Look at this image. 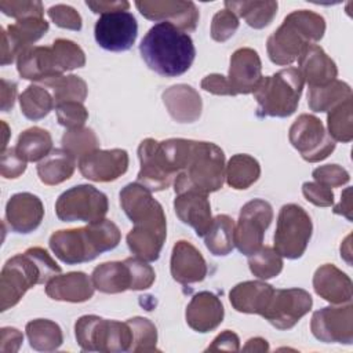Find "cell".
Masks as SVG:
<instances>
[{
  "instance_id": "29",
  "label": "cell",
  "mask_w": 353,
  "mask_h": 353,
  "mask_svg": "<svg viewBox=\"0 0 353 353\" xmlns=\"http://www.w3.org/2000/svg\"><path fill=\"white\" fill-rule=\"evenodd\" d=\"M163 102L170 116L178 123H193L201 116L203 101L192 85H171L163 92Z\"/></svg>"
},
{
  "instance_id": "26",
  "label": "cell",
  "mask_w": 353,
  "mask_h": 353,
  "mask_svg": "<svg viewBox=\"0 0 353 353\" xmlns=\"http://www.w3.org/2000/svg\"><path fill=\"white\" fill-rule=\"evenodd\" d=\"M313 288L320 298L334 305L349 303L353 296L350 277L332 263L317 268L313 276Z\"/></svg>"
},
{
  "instance_id": "38",
  "label": "cell",
  "mask_w": 353,
  "mask_h": 353,
  "mask_svg": "<svg viewBox=\"0 0 353 353\" xmlns=\"http://www.w3.org/2000/svg\"><path fill=\"white\" fill-rule=\"evenodd\" d=\"M41 85L51 92L55 106L65 102H84L88 94L87 83L76 74L50 77L41 81Z\"/></svg>"
},
{
  "instance_id": "23",
  "label": "cell",
  "mask_w": 353,
  "mask_h": 353,
  "mask_svg": "<svg viewBox=\"0 0 353 353\" xmlns=\"http://www.w3.org/2000/svg\"><path fill=\"white\" fill-rule=\"evenodd\" d=\"M223 316L225 309L221 299L210 291L194 294L185 312L188 325L201 334L214 331L223 321Z\"/></svg>"
},
{
  "instance_id": "28",
  "label": "cell",
  "mask_w": 353,
  "mask_h": 353,
  "mask_svg": "<svg viewBox=\"0 0 353 353\" xmlns=\"http://www.w3.org/2000/svg\"><path fill=\"white\" fill-rule=\"evenodd\" d=\"M94 284L84 272L57 274L46 283V294L54 301L85 302L94 295Z\"/></svg>"
},
{
  "instance_id": "34",
  "label": "cell",
  "mask_w": 353,
  "mask_h": 353,
  "mask_svg": "<svg viewBox=\"0 0 353 353\" xmlns=\"http://www.w3.org/2000/svg\"><path fill=\"white\" fill-rule=\"evenodd\" d=\"M226 10L232 11L237 18H243L245 23L254 29H262L270 25L277 14V1H225Z\"/></svg>"
},
{
  "instance_id": "44",
  "label": "cell",
  "mask_w": 353,
  "mask_h": 353,
  "mask_svg": "<svg viewBox=\"0 0 353 353\" xmlns=\"http://www.w3.org/2000/svg\"><path fill=\"white\" fill-rule=\"evenodd\" d=\"M61 143L62 149L70 153L76 160L99 148L97 134L88 127H79L65 131Z\"/></svg>"
},
{
  "instance_id": "51",
  "label": "cell",
  "mask_w": 353,
  "mask_h": 353,
  "mask_svg": "<svg viewBox=\"0 0 353 353\" xmlns=\"http://www.w3.org/2000/svg\"><path fill=\"white\" fill-rule=\"evenodd\" d=\"M312 176L314 181L327 188H338L350 181L349 172L338 164H325L313 170Z\"/></svg>"
},
{
  "instance_id": "22",
  "label": "cell",
  "mask_w": 353,
  "mask_h": 353,
  "mask_svg": "<svg viewBox=\"0 0 353 353\" xmlns=\"http://www.w3.org/2000/svg\"><path fill=\"white\" fill-rule=\"evenodd\" d=\"M170 270L176 283L186 285L205 279L207 263L201 252L192 243L179 240L172 247Z\"/></svg>"
},
{
  "instance_id": "48",
  "label": "cell",
  "mask_w": 353,
  "mask_h": 353,
  "mask_svg": "<svg viewBox=\"0 0 353 353\" xmlns=\"http://www.w3.org/2000/svg\"><path fill=\"white\" fill-rule=\"evenodd\" d=\"M0 10L4 15L12 17L17 21L28 18H43L44 8L40 1H10L1 0Z\"/></svg>"
},
{
  "instance_id": "5",
  "label": "cell",
  "mask_w": 353,
  "mask_h": 353,
  "mask_svg": "<svg viewBox=\"0 0 353 353\" xmlns=\"http://www.w3.org/2000/svg\"><path fill=\"white\" fill-rule=\"evenodd\" d=\"M324 32L325 21L320 14L309 10L292 11L269 36L268 55L276 65H290L298 59L305 47L321 40Z\"/></svg>"
},
{
  "instance_id": "17",
  "label": "cell",
  "mask_w": 353,
  "mask_h": 353,
  "mask_svg": "<svg viewBox=\"0 0 353 353\" xmlns=\"http://www.w3.org/2000/svg\"><path fill=\"white\" fill-rule=\"evenodd\" d=\"M120 205L134 225H167L161 204L152 196L148 188L138 182L128 183L120 190Z\"/></svg>"
},
{
  "instance_id": "33",
  "label": "cell",
  "mask_w": 353,
  "mask_h": 353,
  "mask_svg": "<svg viewBox=\"0 0 353 353\" xmlns=\"http://www.w3.org/2000/svg\"><path fill=\"white\" fill-rule=\"evenodd\" d=\"M76 168V159L63 149H52L37 164V175L44 185L54 186L68 181Z\"/></svg>"
},
{
  "instance_id": "20",
  "label": "cell",
  "mask_w": 353,
  "mask_h": 353,
  "mask_svg": "<svg viewBox=\"0 0 353 353\" xmlns=\"http://www.w3.org/2000/svg\"><path fill=\"white\" fill-rule=\"evenodd\" d=\"M44 216L41 200L29 192L15 193L6 205V221L15 233L28 234L36 230Z\"/></svg>"
},
{
  "instance_id": "8",
  "label": "cell",
  "mask_w": 353,
  "mask_h": 353,
  "mask_svg": "<svg viewBox=\"0 0 353 353\" xmlns=\"http://www.w3.org/2000/svg\"><path fill=\"white\" fill-rule=\"evenodd\" d=\"M312 232L313 223L305 208L294 203L284 204L277 216L274 250L287 259H298L305 254Z\"/></svg>"
},
{
  "instance_id": "56",
  "label": "cell",
  "mask_w": 353,
  "mask_h": 353,
  "mask_svg": "<svg viewBox=\"0 0 353 353\" xmlns=\"http://www.w3.org/2000/svg\"><path fill=\"white\" fill-rule=\"evenodd\" d=\"M23 342V335L14 327H3L0 330V352L15 353Z\"/></svg>"
},
{
  "instance_id": "36",
  "label": "cell",
  "mask_w": 353,
  "mask_h": 353,
  "mask_svg": "<svg viewBox=\"0 0 353 353\" xmlns=\"http://www.w3.org/2000/svg\"><path fill=\"white\" fill-rule=\"evenodd\" d=\"M349 98H353L350 85L342 80H334L325 85L309 87L307 105L313 112H330Z\"/></svg>"
},
{
  "instance_id": "21",
  "label": "cell",
  "mask_w": 353,
  "mask_h": 353,
  "mask_svg": "<svg viewBox=\"0 0 353 353\" xmlns=\"http://www.w3.org/2000/svg\"><path fill=\"white\" fill-rule=\"evenodd\" d=\"M262 79V62L258 52L250 47L236 50L230 57L228 80L234 94H251Z\"/></svg>"
},
{
  "instance_id": "24",
  "label": "cell",
  "mask_w": 353,
  "mask_h": 353,
  "mask_svg": "<svg viewBox=\"0 0 353 353\" xmlns=\"http://www.w3.org/2000/svg\"><path fill=\"white\" fill-rule=\"evenodd\" d=\"M174 210L181 222L193 228L199 237H204L212 223L208 194L194 190L178 193L174 199Z\"/></svg>"
},
{
  "instance_id": "61",
  "label": "cell",
  "mask_w": 353,
  "mask_h": 353,
  "mask_svg": "<svg viewBox=\"0 0 353 353\" xmlns=\"http://www.w3.org/2000/svg\"><path fill=\"white\" fill-rule=\"evenodd\" d=\"M244 352H268L269 350V343L263 338H251L247 341L245 346L243 347Z\"/></svg>"
},
{
  "instance_id": "10",
  "label": "cell",
  "mask_w": 353,
  "mask_h": 353,
  "mask_svg": "<svg viewBox=\"0 0 353 353\" xmlns=\"http://www.w3.org/2000/svg\"><path fill=\"white\" fill-rule=\"evenodd\" d=\"M288 139L302 159L309 163L327 159L335 149V141L325 131L321 120L307 113L299 114L291 124Z\"/></svg>"
},
{
  "instance_id": "2",
  "label": "cell",
  "mask_w": 353,
  "mask_h": 353,
  "mask_svg": "<svg viewBox=\"0 0 353 353\" xmlns=\"http://www.w3.org/2000/svg\"><path fill=\"white\" fill-rule=\"evenodd\" d=\"M139 52L148 68L164 77L186 73L196 57L192 37L170 22L154 23L141 40Z\"/></svg>"
},
{
  "instance_id": "52",
  "label": "cell",
  "mask_w": 353,
  "mask_h": 353,
  "mask_svg": "<svg viewBox=\"0 0 353 353\" xmlns=\"http://www.w3.org/2000/svg\"><path fill=\"white\" fill-rule=\"evenodd\" d=\"M50 19L62 29L69 30H80L81 29V17L80 14L70 6L66 4H55L47 11Z\"/></svg>"
},
{
  "instance_id": "41",
  "label": "cell",
  "mask_w": 353,
  "mask_h": 353,
  "mask_svg": "<svg viewBox=\"0 0 353 353\" xmlns=\"http://www.w3.org/2000/svg\"><path fill=\"white\" fill-rule=\"evenodd\" d=\"M19 105L22 114L29 120H40L44 119L55 106L54 98L51 92L37 84H30L21 95Z\"/></svg>"
},
{
  "instance_id": "12",
  "label": "cell",
  "mask_w": 353,
  "mask_h": 353,
  "mask_svg": "<svg viewBox=\"0 0 353 353\" xmlns=\"http://www.w3.org/2000/svg\"><path fill=\"white\" fill-rule=\"evenodd\" d=\"M312 305L313 299L306 290H274L262 317L277 330H290L309 313Z\"/></svg>"
},
{
  "instance_id": "58",
  "label": "cell",
  "mask_w": 353,
  "mask_h": 353,
  "mask_svg": "<svg viewBox=\"0 0 353 353\" xmlns=\"http://www.w3.org/2000/svg\"><path fill=\"white\" fill-rule=\"evenodd\" d=\"M87 7L92 10L95 14H109V12H116V11H127L130 7V3L125 0H116V1H109V0H97L85 1Z\"/></svg>"
},
{
  "instance_id": "40",
  "label": "cell",
  "mask_w": 353,
  "mask_h": 353,
  "mask_svg": "<svg viewBox=\"0 0 353 353\" xmlns=\"http://www.w3.org/2000/svg\"><path fill=\"white\" fill-rule=\"evenodd\" d=\"M15 148L26 161H41L52 150V138L47 130L30 127L19 134Z\"/></svg>"
},
{
  "instance_id": "37",
  "label": "cell",
  "mask_w": 353,
  "mask_h": 353,
  "mask_svg": "<svg viewBox=\"0 0 353 353\" xmlns=\"http://www.w3.org/2000/svg\"><path fill=\"white\" fill-rule=\"evenodd\" d=\"M25 331L30 347L37 352H54L63 342L61 327L48 319H36L29 321Z\"/></svg>"
},
{
  "instance_id": "60",
  "label": "cell",
  "mask_w": 353,
  "mask_h": 353,
  "mask_svg": "<svg viewBox=\"0 0 353 353\" xmlns=\"http://www.w3.org/2000/svg\"><path fill=\"white\" fill-rule=\"evenodd\" d=\"M334 214H338V215H342L345 216L347 221H352L353 216H352V211H353V205H352V189L350 188H346L343 192H342V196H341V201L334 207Z\"/></svg>"
},
{
  "instance_id": "30",
  "label": "cell",
  "mask_w": 353,
  "mask_h": 353,
  "mask_svg": "<svg viewBox=\"0 0 353 353\" xmlns=\"http://www.w3.org/2000/svg\"><path fill=\"white\" fill-rule=\"evenodd\" d=\"M274 288L261 280H248L236 284L229 292L234 310L248 314H261L268 307Z\"/></svg>"
},
{
  "instance_id": "50",
  "label": "cell",
  "mask_w": 353,
  "mask_h": 353,
  "mask_svg": "<svg viewBox=\"0 0 353 353\" xmlns=\"http://www.w3.org/2000/svg\"><path fill=\"white\" fill-rule=\"evenodd\" d=\"M128 265L132 276V291L148 290L156 280V273L153 268L143 259L138 256H130L124 259Z\"/></svg>"
},
{
  "instance_id": "55",
  "label": "cell",
  "mask_w": 353,
  "mask_h": 353,
  "mask_svg": "<svg viewBox=\"0 0 353 353\" xmlns=\"http://www.w3.org/2000/svg\"><path fill=\"white\" fill-rule=\"evenodd\" d=\"M201 88L214 95H236L228 77L219 73H212L201 80Z\"/></svg>"
},
{
  "instance_id": "57",
  "label": "cell",
  "mask_w": 353,
  "mask_h": 353,
  "mask_svg": "<svg viewBox=\"0 0 353 353\" xmlns=\"http://www.w3.org/2000/svg\"><path fill=\"white\" fill-rule=\"evenodd\" d=\"M219 350H228V352H239L240 350V339L237 334H234L230 330H225L216 338L212 341V343L205 349V352H219Z\"/></svg>"
},
{
  "instance_id": "59",
  "label": "cell",
  "mask_w": 353,
  "mask_h": 353,
  "mask_svg": "<svg viewBox=\"0 0 353 353\" xmlns=\"http://www.w3.org/2000/svg\"><path fill=\"white\" fill-rule=\"evenodd\" d=\"M17 97V83L1 79V110L8 112L14 106Z\"/></svg>"
},
{
  "instance_id": "6",
  "label": "cell",
  "mask_w": 353,
  "mask_h": 353,
  "mask_svg": "<svg viewBox=\"0 0 353 353\" xmlns=\"http://www.w3.org/2000/svg\"><path fill=\"white\" fill-rule=\"evenodd\" d=\"M305 80L298 68H287L272 76H262L254 90L258 117H288L295 113Z\"/></svg>"
},
{
  "instance_id": "1",
  "label": "cell",
  "mask_w": 353,
  "mask_h": 353,
  "mask_svg": "<svg viewBox=\"0 0 353 353\" xmlns=\"http://www.w3.org/2000/svg\"><path fill=\"white\" fill-rule=\"evenodd\" d=\"M161 148L176 174L172 182L176 194L188 190L208 194L223 186L226 164L223 150L218 145L170 138L161 141Z\"/></svg>"
},
{
  "instance_id": "45",
  "label": "cell",
  "mask_w": 353,
  "mask_h": 353,
  "mask_svg": "<svg viewBox=\"0 0 353 353\" xmlns=\"http://www.w3.org/2000/svg\"><path fill=\"white\" fill-rule=\"evenodd\" d=\"M132 332V345L130 352H156L157 349V328L146 317H131L127 320Z\"/></svg>"
},
{
  "instance_id": "16",
  "label": "cell",
  "mask_w": 353,
  "mask_h": 353,
  "mask_svg": "<svg viewBox=\"0 0 353 353\" xmlns=\"http://www.w3.org/2000/svg\"><path fill=\"white\" fill-rule=\"evenodd\" d=\"M138 11L150 21L170 22L182 32H193L199 23V8L193 1L182 0H138Z\"/></svg>"
},
{
  "instance_id": "4",
  "label": "cell",
  "mask_w": 353,
  "mask_h": 353,
  "mask_svg": "<svg viewBox=\"0 0 353 353\" xmlns=\"http://www.w3.org/2000/svg\"><path fill=\"white\" fill-rule=\"evenodd\" d=\"M61 273V266L41 247H30L10 258L0 274L1 312L15 306L25 292Z\"/></svg>"
},
{
  "instance_id": "18",
  "label": "cell",
  "mask_w": 353,
  "mask_h": 353,
  "mask_svg": "<svg viewBox=\"0 0 353 353\" xmlns=\"http://www.w3.org/2000/svg\"><path fill=\"white\" fill-rule=\"evenodd\" d=\"M48 30V22L43 18H28L1 29V65H10L22 51L32 47Z\"/></svg>"
},
{
  "instance_id": "19",
  "label": "cell",
  "mask_w": 353,
  "mask_h": 353,
  "mask_svg": "<svg viewBox=\"0 0 353 353\" xmlns=\"http://www.w3.org/2000/svg\"><path fill=\"white\" fill-rule=\"evenodd\" d=\"M81 175L94 182H110L125 174L128 153L124 149H97L79 159Z\"/></svg>"
},
{
  "instance_id": "3",
  "label": "cell",
  "mask_w": 353,
  "mask_h": 353,
  "mask_svg": "<svg viewBox=\"0 0 353 353\" xmlns=\"http://www.w3.org/2000/svg\"><path fill=\"white\" fill-rule=\"evenodd\" d=\"M121 240L120 229L110 219L91 222L84 228L54 232L48 240L51 251L66 265H77L95 259L110 251Z\"/></svg>"
},
{
  "instance_id": "53",
  "label": "cell",
  "mask_w": 353,
  "mask_h": 353,
  "mask_svg": "<svg viewBox=\"0 0 353 353\" xmlns=\"http://www.w3.org/2000/svg\"><path fill=\"white\" fill-rule=\"evenodd\" d=\"M26 160L18 153L17 148H8L1 150V176L7 179H14L21 176L26 170Z\"/></svg>"
},
{
  "instance_id": "31",
  "label": "cell",
  "mask_w": 353,
  "mask_h": 353,
  "mask_svg": "<svg viewBox=\"0 0 353 353\" xmlns=\"http://www.w3.org/2000/svg\"><path fill=\"white\" fill-rule=\"evenodd\" d=\"M165 237L167 228L134 225L127 234V245L135 256L146 262H153L159 259Z\"/></svg>"
},
{
  "instance_id": "7",
  "label": "cell",
  "mask_w": 353,
  "mask_h": 353,
  "mask_svg": "<svg viewBox=\"0 0 353 353\" xmlns=\"http://www.w3.org/2000/svg\"><path fill=\"white\" fill-rule=\"evenodd\" d=\"M74 335L84 352H130L132 332L128 323L102 319L95 314L81 316L74 324Z\"/></svg>"
},
{
  "instance_id": "46",
  "label": "cell",
  "mask_w": 353,
  "mask_h": 353,
  "mask_svg": "<svg viewBox=\"0 0 353 353\" xmlns=\"http://www.w3.org/2000/svg\"><path fill=\"white\" fill-rule=\"evenodd\" d=\"M51 47L62 72L83 68L85 65V54L74 41L68 39H57Z\"/></svg>"
},
{
  "instance_id": "35",
  "label": "cell",
  "mask_w": 353,
  "mask_h": 353,
  "mask_svg": "<svg viewBox=\"0 0 353 353\" xmlns=\"http://www.w3.org/2000/svg\"><path fill=\"white\" fill-rule=\"evenodd\" d=\"M261 165L256 159L250 154L239 153L229 159L225 170V179L233 189L243 190L258 181Z\"/></svg>"
},
{
  "instance_id": "27",
  "label": "cell",
  "mask_w": 353,
  "mask_h": 353,
  "mask_svg": "<svg viewBox=\"0 0 353 353\" xmlns=\"http://www.w3.org/2000/svg\"><path fill=\"white\" fill-rule=\"evenodd\" d=\"M298 70L309 87L325 85L338 76L335 62L317 44H309L298 57Z\"/></svg>"
},
{
  "instance_id": "13",
  "label": "cell",
  "mask_w": 353,
  "mask_h": 353,
  "mask_svg": "<svg viewBox=\"0 0 353 353\" xmlns=\"http://www.w3.org/2000/svg\"><path fill=\"white\" fill-rule=\"evenodd\" d=\"M94 36L98 46L106 51H127L137 40L138 23L128 11L102 14L95 22Z\"/></svg>"
},
{
  "instance_id": "62",
  "label": "cell",
  "mask_w": 353,
  "mask_h": 353,
  "mask_svg": "<svg viewBox=\"0 0 353 353\" xmlns=\"http://www.w3.org/2000/svg\"><path fill=\"white\" fill-rule=\"evenodd\" d=\"M1 124H3V128H4V132H6V134H4V142H3V150H4V149H6V145H7V137H8V125H7L4 121H3Z\"/></svg>"
},
{
  "instance_id": "32",
  "label": "cell",
  "mask_w": 353,
  "mask_h": 353,
  "mask_svg": "<svg viewBox=\"0 0 353 353\" xmlns=\"http://www.w3.org/2000/svg\"><path fill=\"white\" fill-rule=\"evenodd\" d=\"M94 288L105 294H119L132 290V276L125 261L105 262L98 265L91 274Z\"/></svg>"
},
{
  "instance_id": "39",
  "label": "cell",
  "mask_w": 353,
  "mask_h": 353,
  "mask_svg": "<svg viewBox=\"0 0 353 353\" xmlns=\"http://www.w3.org/2000/svg\"><path fill=\"white\" fill-rule=\"evenodd\" d=\"M234 221L226 215L219 214L212 218V223L208 232L204 234V243L207 250L215 256H225L232 252L234 247Z\"/></svg>"
},
{
  "instance_id": "49",
  "label": "cell",
  "mask_w": 353,
  "mask_h": 353,
  "mask_svg": "<svg viewBox=\"0 0 353 353\" xmlns=\"http://www.w3.org/2000/svg\"><path fill=\"white\" fill-rule=\"evenodd\" d=\"M239 29V18L229 10L218 11L211 22V37L215 41L223 43L229 40Z\"/></svg>"
},
{
  "instance_id": "54",
  "label": "cell",
  "mask_w": 353,
  "mask_h": 353,
  "mask_svg": "<svg viewBox=\"0 0 353 353\" xmlns=\"http://www.w3.org/2000/svg\"><path fill=\"white\" fill-rule=\"evenodd\" d=\"M302 193L307 201L317 207H330L334 204V193L331 188L317 182H305L302 185Z\"/></svg>"
},
{
  "instance_id": "14",
  "label": "cell",
  "mask_w": 353,
  "mask_h": 353,
  "mask_svg": "<svg viewBox=\"0 0 353 353\" xmlns=\"http://www.w3.org/2000/svg\"><path fill=\"white\" fill-rule=\"evenodd\" d=\"M138 157L141 168L137 182L148 188L150 192L167 189L175 179L172 170L161 143L153 138L143 139L138 146Z\"/></svg>"
},
{
  "instance_id": "11",
  "label": "cell",
  "mask_w": 353,
  "mask_h": 353,
  "mask_svg": "<svg viewBox=\"0 0 353 353\" xmlns=\"http://www.w3.org/2000/svg\"><path fill=\"white\" fill-rule=\"evenodd\" d=\"M273 221L272 205L262 199H254L241 207L233 241L237 250L250 256L262 247L266 229Z\"/></svg>"
},
{
  "instance_id": "9",
  "label": "cell",
  "mask_w": 353,
  "mask_h": 353,
  "mask_svg": "<svg viewBox=\"0 0 353 353\" xmlns=\"http://www.w3.org/2000/svg\"><path fill=\"white\" fill-rule=\"evenodd\" d=\"M109 210L108 197L92 185H77L65 190L55 203V214L62 222H97Z\"/></svg>"
},
{
  "instance_id": "43",
  "label": "cell",
  "mask_w": 353,
  "mask_h": 353,
  "mask_svg": "<svg viewBox=\"0 0 353 353\" xmlns=\"http://www.w3.org/2000/svg\"><path fill=\"white\" fill-rule=\"evenodd\" d=\"M248 266L255 277L268 280L283 270V256L273 247L265 245L248 256Z\"/></svg>"
},
{
  "instance_id": "15",
  "label": "cell",
  "mask_w": 353,
  "mask_h": 353,
  "mask_svg": "<svg viewBox=\"0 0 353 353\" xmlns=\"http://www.w3.org/2000/svg\"><path fill=\"white\" fill-rule=\"evenodd\" d=\"M310 331L316 339L324 343L353 342V305L327 306L313 313Z\"/></svg>"
},
{
  "instance_id": "47",
  "label": "cell",
  "mask_w": 353,
  "mask_h": 353,
  "mask_svg": "<svg viewBox=\"0 0 353 353\" xmlns=\"http://www.w3.org/2000/svg\"><path fill=\"white\" fill-rule=\"evenodd\" d=\"M58 123L68 130L84 127L88 119V110L83 102H65L55 106Z\"/></svg>"
},
{
  "instance_id": "25",
  "label": "cell",
  "mask_w": 353,
  "mask_h": 353,
  "mask_svg": "<svg viewBox=\"0 0 353 353\" xmlns=\"http://www.w3.org/2000/svg\"><path fill=\"white\" fill-rule=\"evenodd\" d=\"M17 70L25 80L44 81L50 77L62 76L52 47H29L17 58Z\"/></svg>"
},
{
  "instance_id": "42",
  "label": "cell",
  "mask_w": 353,
  "mask_h": 353,
  "mask_svg": "<svg viewBox=\"0 0 353 353\" xmlns=\"http://www.w3.org/2000/svg\"><path fill=\"white\" fill-rule=\"evenodd\" d=\"M353 98L343 101L328 112V134L334 141L347 143L353 139Z\"/></svg>"
}]
</instances>
